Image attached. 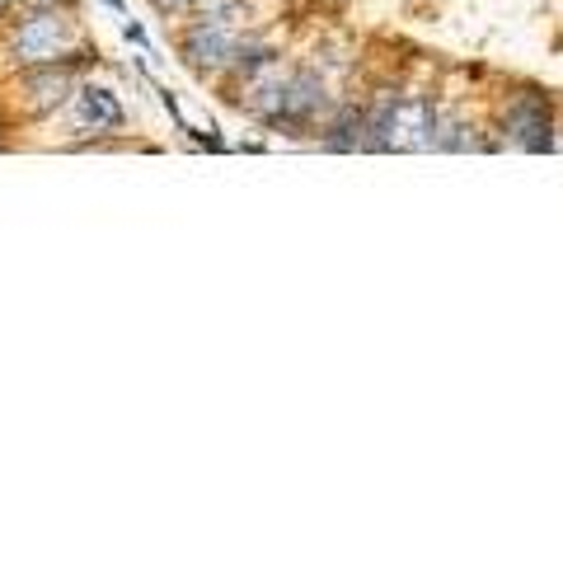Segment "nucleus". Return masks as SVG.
<instances>
[{
  "label": "nucleus",
  "mask_w": 563,
  "mask_h": 563,
  "mask_svg": "<svg viewBox=\"0 0 563 563\" xmlns=\"http://www.w3.org/2000/svg\"><path fill=\"white\" fill-rule=\"evenodd\" d=\"M10 52H14V62H24V66L62 62L70 52V24L57 10H33L20 24V33L10 38Z\"/></svg>",
  "instance_id": "obj_1"
},
{
  "label": "nucleus",
  "mask_w": 563,
  "mask_h": 563,
  "mask_svg": "<svg viewBox=\"0 0 563 563\" xmlns=\"http://www.w3.org/2000/svg\"><path fill=\"white\" fill-rule=\"evenodd\" d=\"M437 146V109L428 99H395L385 122V151H428Z\"/></svg>",
  "instance_id": "obj_2"
},
{
  "label": "nucleus",
  "mask_w": 563,
  "mask_h": 563,
  "mask_svg": "<svg viewBox=\"0 0 563 563\" xmlns=\"http://www.w3.org/2000/svg\"><path fill=\"white\" fill-rule=\"evenodd\" d=\"M324 103V85L314 70H296V76L287 85H277V109L268 113V122H310L314 113H320Z\"/></svg>",
  "instance_id": "obj_3"
},
{
  "label": "nucleus",
  "mask_w": 563,
  "mask_h": 563,
  "mask_svg": "<svg viewBox=\"0 0 563 563\" xmlns=\"http://www.w3.org/2000/svg\"><path fill=\"white\" fill-rule=\"evenodd\" d=\"M184 57L192 70H221V66H231L235 57V38H231V29H211V24H198L184 38Z\"/></svg>",
  "instance_id": "obj_4"
},
{
  "label": "nucleus",
  "mask_w": 563,
  "mask_h": 563,
  "mask_svg": "<svg viewBox=\"0 0 563 563\" xmlns=\"http://www.w3.org/2000/svg\"><path fill=\"white\" fill-rule=\"evenodd\" d=\"M24 90H29V109H33V113H52V109H57V103H66V95H70V70L57 66V62L33 66V76L24 80Z\"/></svg>",
  "instance_id": "obj_5"
},
{
  "label": "nucleus",
  "mask_w": 563,
  "mask_h": 563,
  "mask_svg": "<svg viewBox=\"0 0 563 563\" xmlns=\"http://www.w3.org/2000/svg\"><path fill=\"white\" fill-rule=\"evenodd\" d=\"M76 118H80V128L113 132V128H122V103L113 99V90H103V85H85V90H76Z\"/></svg>",
  "instance_id": "obj_6"
},
{
  "label": "nucleus",
  "mask_w": 563,
  "mask_h": 563,
  "mask_svg": "<svg viewBox=\"0 0 563 563\" xmlns=\"http://www.w3.org/2000/svg\"><path fill=\"white\" fill-rule=\"evenodd\" d=\"M507 122H512V132H517V146H526V151H550V109H544V99L526 95Z\"/></svg>",
  "instance_id": "obj_7"
},
{
  "label": "nucleus",
  "mask_w": 563,
  "mask_h": 563,
  "mask_svg": "<svg viewBox=\"0 0 563 563\" xmlns=\"http://www.w3.org/2000/svg\"><path fill=\"white\" fill-rule=\"evenodd\" d=\"M240 70H258V66H268L273 62V52L268 47H263V43H250V47H240L235 43V57H231Z\"/></svg>",
  "instance_id": "obj_8"
},
{
  "label": "nucleus",
  "mask_w": 563,
  "mask_h": 563,
  "mask_svg": "<svg viewBox=\"0 0 563 563\" xmlns=\"http://www.w3.org/2000/svg\"><path fill=\"white\" fill-rule=\"evenodd\" d=\"M240 14H244V5L235 0V5H217V10H207V20H202V24H211V29H231V24L240 20Z\"/></svg>",
  "instance_id": "obj_9"
},
{
  "label": "nucleus",
  "mask_w": 563,
  "mask_h": 563,
  "mask_svg": "<svg viewBox=\"0 0 563 563\" xmlns=\"http://www.w3.org/2000/svg\"><path fill=\"white\" fill-rule=\"evenodd\" d=\"M122 33H128V43H146V33H141V24H122Z\"/></svg>",
  "instance_id": "obj_10"
},
{
  "label": "nucleus",
  "mask_w": 563,
  "mask_h": 563,
  "mask_svg": "<svg viewBox=\"0 0 563 563\" xmlns=\"http://www.w3.org/2000/svg\"><path fill=\"white\" fill-rule=\"evenodd\" d=\"M161 10H184V5H192V0H155Z\"/></svg>",
  "instance_id": "obj_11"
},
{
  "label": "nucleus",
  "mask_w": 563,
  "mask_h": 563,
  "mask_svg": "<svg viewBox=\"0 0 563 563\" xmlns=\"http://www.w3.org/2000/svg\"><path fill=\"white\" fill-rule=\"evenodd\" d=\"M14 5H20V0H0V14H5V10H14Z\"/></svg>",
  "instance_id": "obj_12"
}]
</instances>
